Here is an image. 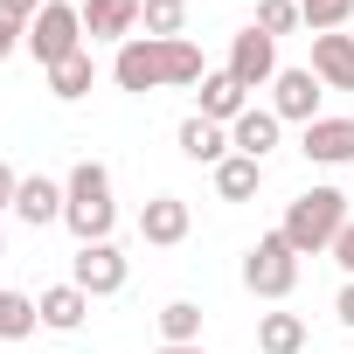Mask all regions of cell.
Wrapping results in <instances>:
<instances>
[{"mask_svg": "<svg viewBox=\"0 0 354 354\" xmlns=\"http://www.w3.org/2000/svg\"><path fill=\"white\" fill-rule=\"evenodd\" d=\"M63 223L77 243H111L118 230V202H111V167L104 160H77L63 181Z\"/></svg>", "mask_w": 354, "mask_h": 354, "instance_id": "1", "label": "cell"}, {"mask_svg": "<svg viewBox=\"0 0 354 354\" xmlns=\"http://www.w3.org/2000/svg\"><path fill=\"white\" fill-rule=\"evenodd\" d=\"M285 243L299 250V257H319V250H333V236L347 230V195L340 188H306V195H292V209H285Z\"/></svg>", "mask_w": 354, "mask_h": 354, "instance_id": "2", "label": "cell"}, {"mask_svg": "<svg viewBox=\"0 0 354 354\" xmlns=\"http://www.w3.org/2000/svg\"><path fill=\"white\" fill-rule=\"evenodd\" d=\"M84 49H91L84 8H70V0H49V8L28 21V56H35L42 70H56V63H70V56H84Z\"/></svg>", "mask_w": 354, "mask_h": 354, "instance_id": "3", "label": "cell"}, {"mask_svg": "<svg viewBox=\"0 0 354 354\" xmlns=\"http://www.w3.org/2000/svg\"><path fill=\"white\" fill-rule=\"evenodd\" d=\"M299 285V250L285 243V230H264L250 250H243V292L257 299H292Z\"/></svg>", "mask_w": 354, "mask_h": 354, "instance_id": "4", "label": "cell"}, {"mask_svg": "<svg viewBox=\"0 0 354 354\" xmlns=\"http://www.w3.org/2000/svg\"><path fill=\"white\" fill-rule=\"evenodd\" d=\"M111 84H118V91H132V97L167 91V42H153V35L118 42V56H111Z\"/></svg>", "mask_w": 354, "mask_h": 354, "instance_id": "5", "label": "cell"}, {"mask_svg": "<svg viewBox=\"0 0 354 354\" xmlns=\"http://www.w3.org/2000/svg\"><path fill=\"white\" fill-rule=\"evenodd\" d=\"M223 70H230L243 91H271V84H278V42L250 21V28L230 42V63H223Z\"/></svg>", "mask_w": 354, "mask_h": 354, "instance_id": "6", "label": "cell"}, {"mask_svg": "<svg viewBox=\"0 0 354 354\" xmlns=\"http://www.w3.org/2000/svg\"><path fill=\"white\" fill-rule=\"evenodd\" d=\"M125 250L118 243H77V257H70V285H84L91 299H111V292H125Z\"/></svg>", "mask_w": 354, "mask_h": 354, "instance_id": "7", "label": "cell"}, {"mask_svg": "<svg viewBox=\"0 0 354 354\" xmlns=\"http://www.w3.org/2000/svg\"><path fill=\"white\" fill-rule=\"evenodd\" d=\"M319 97H326V84H319L313 70H278V84H271V111H278L285 125H313V118H326Z\"/></svg>", "mask_w": 354, "mask_h": 354, "instance_id": "8", "label": "cell"}, {"mask_svg": "<svg viewBox=\"0 0 354 354\" xmlns=\"http://www.w3.org/2000/svg\"><path fill=\"white\" fill-rule=\"evenodd\" d=\"M188 230H195V216H188V202H181V195H153V202L139 209V236H146L153 250L188 243Z\"/></svg>", "mask_w": 354, "mask_h": 354, "instance_id": "9", "label": "cell"}, {"mask_svg": "<svg viewBox=\"0 0 354 354\" xmlns=\"http://www.w3.org/2000/svg\"><path fill=\"white\" fill-rule=\"evenodd\" d=\"M299 153H306L313 167H347V160H354V118H313V125L299 132Z\"/></svg>", "mask_w": 354, "mask_h": 354, "instance_id": "10", "label": "cell"}, {"mask_svg": "<svg viewBox=\"0 0 354 354\" xmlns=\"http://www.w3.org/2000/svg\"><path fill=\"white\" fill-rule=\"evenodd\" d=\"M146 0H84V35L91 42H132Z\"/></svg>", "mask_w": 354, "mask_h": 354, "instance_id": "11", "label": "cell"}, {"mask_svg": "<svg viewBox=\"0 0 354 354\" xmlns=\"http://www.w3.org/2000/svg\"><path fill=\"white\" fill-rule=\"evenodd\" d=\"M174 139H181V153H188L195 167H223V160L236 153V146H230V125H216V118H202V111H188Z\"/></svg>", "mask_w": 354, "mask_h": 354, "instance_id": "12", "label": "cell"}, {"mask_svg": "<svg viewBox=\"0 0 354 354\" xmlns=\"http://www.w3.org/2000/svg\"><path fill=\"white\" fill-rule=\"evenodd\" d=\"M15 216H21L28 230H49V223H63V181H49V174H21Z\"/></svg>", "mask_w": 354, "mask_h": 354, "instance_id": "13", "label": "cell"}, {"mask_svg": "<svg viewBox=\"0 0 354 354\" xmlns=\"http://www.w3.org/2000/svg\"><path fill=\"white\" fill-rule=\"evenodd\" d=\"M195 97H202V118H216V125H236V118L250 111V91H243L230 70H209V77L195 84Z\"/></svg>", "mask_w": 354, "mask_h": 354, "instance_id": "14", "label": "cell"}, {"mask_svg": "<svg viewBox=\"0 0 354 354\" xmlns=\"http://www.w3.org/2000/svg\"><path fill=\"white\" fill-rule=\"evenodd\" d=\"M278 132H285V118H278L271 104H250V111L230 125V146L250 153V160H271V153H278Z\"/></svg>", "mask_w": 354, "mask_h": 354, "instance_id": "15", "label": "cell"}, {"mask_svg": "<svg viewBox=\"0 0 354 354\" xmlns=\"http://www.w3.org/2000/svg\"><path fill=\"white\" fill-rule=\"evenodd\" d=\"M35 313H42L49 333H77L84 313H91V292L84 285H49V292H35Z\"/></svg>", "mask_w": 354, "mask_h": 354, "instance_id": "16", "label": "cell"}, {"mask_svg": "<svg viewBox=\"0 0 354 354\" xmlns=\"http://www.w3.org/2000/svg\"><path fill=\"white\" fill-rule=\"evenodd\" d=\"M313 77L326 91H354V35H313Z\"/></svg>", "mask_w": 354, "mask_h": 354, "instance_id": "17", "label": "cell"}, {"mask_svg": "<svg viewBox=\"0 0 354 354\" xmlns=\"http://www.w3.org/2000/svg\"><path fill=\"white\" fill-rule=\"evenodd\" d=\"M299 347H306L299 313H257V354H299Z\"/></svg>", "mask_w": 354, "mask_h": 354, "instance_id": "18", "label": "cell"}, {"mask_svg": "<svg viewBox=\"0 0 354 354\" xmlns=\"http://www.w3.org/2000/svg\"><path fill=\"white\" fill-rule=\"evenodd\" d=\"M257 181H264V160H250V153H230V160L216 167V195H223V202H250Z\"/></svg>", "mask_w": 354, "mask_h": 354, "instance_id": "19", "label": "cell"}, {"mask_svg": "<svg viewBox=\"0 0 354 354\" xmlns=\"http://www.w3.org/2000/svg\"><path fill=\"white\" fill-rule=\"evenodd\" d=\"M160 340L167 347H195L202 340V306L195 299H167L160 306Z\"/></svg>", "mask_w": 354, "mask_h": 354, "instance_id": "20", "label": "cell"}, {"mask_svg": "<svg viewBox=\"0 0 354 354\" xmlns=\"http://www.w3.org/2000/svg\"><path fill=\"white\" fill-rule=\"evenodd\" d=\"M188 28V0H146L139 8V35H153V42H174Z\"/></svg>", "mask_w": 354, "mask_h": 354, "instance_id": "21", "label": "cell"}, {"mask_svg": "<svg viewBox=\"0 0 354 354\" xmlns=\"http://www.w3.org/2000/svg\"><path fill=\"white\" fill-rule=\"evenodd\" d=\"M91 84H97V63H91V49H84V56H70V63H56V70H49V97H63V104H77V97H84V91H91Z\"/></svg>", "mask_w": 354, "mask_h": 354, "instance_id": "22", "label": "cell"}, {"mask_svg": "<svg viewBox=\"0 0 354 354\" xmlns=\"http://www.w3.org/2000/svg\"><path fill=\"white\" fill-rule=\"evenodd\" d=\"M35 326H42L35 299H28V292H8V285H0V340H28Z\"/></svg>", "mask_w": 354, "mask_h": 354, "instance_id": "23", "label": "cell"}, {"mask_svg": "<svg viewBox=\"0 0 354 354\" xmlns=\"http://www.w3.org/2000/svg\"><path fill=\"white\" fill-rule=\"evenodd\" d=\"M347 15H354V0H299V21H306L313 35H340Z\"/></svg>", "mask_w": 354, "mask_h": 354, "instance_id": "24", "label": "cell"}, {"mask_svg": "<svg viewBox=\"0 0 354 354\" xmlns=\"http://www.w3.org/2000/svg\"><path fill=\"white\" fill-rule=\"evenodd\" d=\"M257 28L278 42V35H292V28H306L299 21V0H257Z\"/></svg>", "mask_w": 354, "mask_h": 354, "instance_id": "25", "label": "cell"}, {"mask_svg": "<svg viewBox=\"0 0 354 354\" xmlns=\"http://www.w3.org/2000/svg\"><path fill=\"white\" fill-rule=\"evenodd\" d=\"M15 49H28V28H21L15 15H0V63H8Z\"/></svg>", "mask_w": 354, "mask_h": 354, "instance_id": "26", "label": "cell"}, {"mask_svg": "<svg viewBox=\"0 0 354 354\" xmlns=\"http://www.w3.org/2000/svg\"><path fill=\"white\" fill-rule=\"evenodd\" d=\"M333 264H340V271H347V278H354V223H347V230H340V236H333Z\"/></svg>", "mask_w": 354, "mask_h": 354, "instance_id": "27", "label": "cell"}, {"mask_svg": "<svg viewBox=\"0 0 354 354\" xmlns=\"http://www.w3.org/2000/svg\"><path fill=\"white\" fill-rule=\"evenodd\" d=\"M42 8H49V0H0V15H15V21H21V28H28V21H35V15H42Z\"/></svg>", "mask_w": 354, "mask_h": 354, "instance_id": "28", "label": "cell"}, {"mask_svg": "<svg viewBox=\"0 0 354 354\" xmlns=\"http://www.w3.org/2000/svg\"><path fill=\"white\" fill-rule=\"evenodd\" d=\"M15 195H21V174H15L8 160H0V209H15Z\"/></svg>", "mask_w": 354, "mask_h": 354, "instance_id": "29", "label": "cell"}, {"mask_svg": "<svg viewBox=\"0 0 354 354\" xmlns=\"http://www.w3.org/2000/svg\"><path fill=\"white\" fill-rule=\"evenodd\" d=\"M333 319H340V326H347V333H354V278H347V285H340V299H333Z\"/></svg>", "mask_w": 354, "mask_h": 354, "instance_id": "30", "label": "cell"}, {"mask_svg": "<svg viewBox=\"0 0 354 354\" xmlns=\"http://www.w3.org/2000/svg\"><path fill=\"white\" fill-rule=\"evenodd\" d=\"M160 354H209V347H202V340H195V347H160Z\"/></svg>", "mask_w": 354, "mask_h": 354, "instance_id": "31", "label": "cell"}, {"mask_svg": "<svg viewBox=\"0 0 354 354\" xmlns=\"http://www.w3.org/2000/svg\"><path fill=\"white\" fill-rule=\"evenodd\" d=\"M0 250H8V230H0Z\"/></svg>", "mask_w": 354, "mask_h": 354, "instance_id": "32", "label": "cell"}, {"mask_svg": "<svg viewBox=\"0 0 354 354\" xmlns=\"http://www.w3.org/2000/svg\"><path fill=\"white\" fill-rule=\"evenodd\" d=\"M347 354H354V347H347Z\"/></svg>", "mask_w": 354, "mask_h": 354, "instance_id": "33", "label": "cell"}]
</instances>
